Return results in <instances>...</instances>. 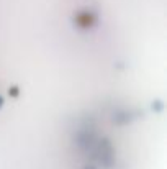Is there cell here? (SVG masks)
<instances>
[{"label": "cell", "mask_w": 167, "mask_h": 169, "mask_svg": "<svg viewBox=\"0 0 167 169\" xmlns=\"http://www.w3.org/2000/svg\"><path fill=\"white\" fill-rule=\"evenodd\" d=\"M0 104H2V100H0Z\"/></svg>", "instance_id": "obj_1"}]
</instances>
